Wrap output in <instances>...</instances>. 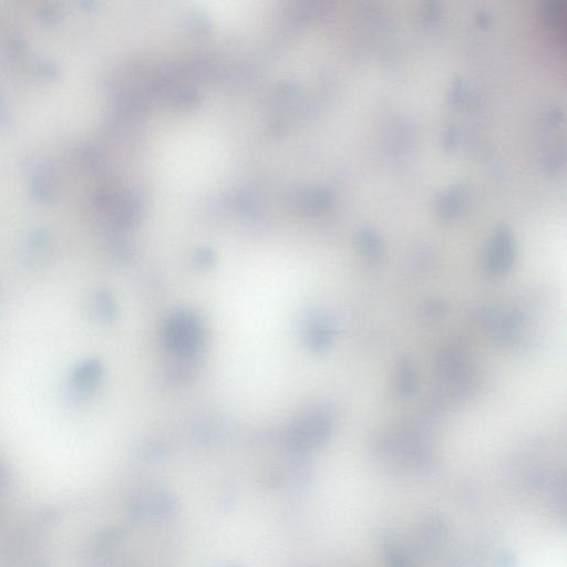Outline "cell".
Here are the masks:
<instances>
[{
  "mask_svg": "<svg viewBox=\"0 0 567 567\" xmlns=\"http://www.w3.org/2000/svg\"><path fill=\"white\" fill-rule=\"evenodd\" d=\"M167 343L173 353L192 356L202 343V331L198 318L180 313L171 318L167 327Z\"/></svg>",
  "mask_w": 567,
  "mask_h": 567,
  "instance_id": "1",
  "label": "cell"
}]
</instances>
